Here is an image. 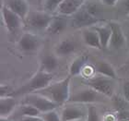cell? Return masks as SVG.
Wrapping results in <instances>:
<instances>
[{"label":"cell","instance_id":"obj_34","mask_svg":"<svg viewBox=\"0 0 129 121\" xmlns=\"http://www.w3.org/2000/svg\"><path fill=\"white\" fill-rule=\"evenodd\" d=\"M77 121H83V120H77Z\"/></svg>","mask_w":129,"mask_h":121},{"label":"cell","instance_id":"obj_25","mask_svg":"<svg viewBox=\"0 0 129 121\" xmlns=\"http://www.w3.org/2000/svg\"><path fill=\"white\" fill-rule=\"evenodd\" d=\"M42 117L44 119V121H62L61 116L56 110H53L47 113H43L41 115Z\"/></svg>","mask_w":129,"mask_h":121},{"label":"cell","instance_id":"obj_6","mask_svg":"<svg viewBox=\"0 0 129 121\" xmlns=\"http://www.w3.org/2000/svg\"><path fill=\"white\" fill-rule=\"evenodd\" d=\"M53 19L54 16L46 11H30L27 17L26 24L33 30H47Z\"/></svg>","mask_w":129,"mask_h":121},{"label":"cell","instance_id":"obj_10","mask_svg":"<svg viewBox=\"0 0 129 121\" xmlns=\"http://www.w3.org/2000/svg\"><path fill=\"white\" fill-rule=\"evenodd\" d=\"M109 25L112 29V37H111L110 46L115 50H120L124 47L126 43V39L124 34V32L122 30L121 25L118 22L110 21Z\"/></svg>","mask_w":129,"mask_h":121},{"label":"cell","instance_id":"obj_9","mask_svg":"<svg viewBox=\"0 0 129 121\" xmlns=\"http://www.w3.org/2000/svg\"><path fill=\"white\" fill-rule=\"evenodd\" d=\"M1 15L6 29L11 34H15L20 27L21 22H23L21 19L17 14L14 13L13 11H11L6 5H3L1 7Z\"/></svg>","mask_w":129,"mask_h":121},{"label":"cell","instance_id":"obj_11","mask_svg":"<svg viewBox=\"0 0 129 121\" xmlns=\"http://www.w3.org/2000/svg\"><path fill=\"white\" fill-rule=\"evenodd\" d=\"M6 6L11 11H13L14 13L17 14L21 19L23 23L26 24L27 17L30 12L27 0H8Z\"/></svg>","mask_w":129,"mask_h":121},{"label":"cell","instance_id":"obj_16","mask_svg":"<svg viewBox=\"0 0 129 121\" xmlns=\"http://www.w3.org/2000/svg\"><path fill=\"white\" fill-rule=\"evenodd\" d=\"M17 102L12 96H6L0 98V116L1 117H8L15 110Z\"/></svg>","mask_w":129,"mask_h":121},{"label":"cell","instance_id":"obj_35","mask_svg":"<svg viewBox=\"0 0 129 121\" xmlns=\"http://www.w3.org/2000/svg\"><path fill=\"white\" fill-rule=\"evenodd\" d=\"M39 1H40V0H39Z\"/></svg>","mask_w":129,"mask_h":121},{"label":"cell","instance_id":"obj_21","mask_svg":"<svg viewBox=\"0 0 129 121\" xmlns=\"http://www.w3.org/2000/svg\"><path fill=\"white\" fill-rule=\"evenodd\" d=\"M95 68H96L97 74H100V75H102L104 76V77L110 78L112 80H117L118 79V76H117L116 71L114 70L113 66L110 63H108V62L106 61L98 62Z\"/></svg>","mask_w":129,"mask_h":121},{"label":"cell","instance_id":"obj_1","mask_svg":"<svg viewBox=\"0 0 129 121\" xmlns=\"http://www.w3.org/2000/svg\"><path fill=\"white\" fill-rule=\"evenodd\" d=\"M71 76L68 75L61 81L51 83L45 89L38 91V93L47 97L53 102L59 105L67 104L70 98V82H71Z\"/></svg>","mask_w":129,"mask_h":121},{"label":"cell","instance_id":"obj_5","mask_svg":"<svg viewBox=\"0 0 129 121\" xmlns=\"http://www.w3.org/2000/svg\"><path fill=\"white\" fill-rule=\"evenodd\" d=\"M23 104H28L32 106H34L40 111L41 113H47L50 111L56 110V108L59 105L53 102L47 97L43 96L38 92H33V93L26 94L23 98Z\"/></svg>","mask_w":129,"mask_h":121},{"label":"cell","instance_id":"obj_26","mask_svg":"<svg viewBox=\"0 0 129 121\" xmlns=\"http://www.w3.org/2000/svg\"><path fill=\"white\" fill-rule=\"evenodd\" d=\"M13 93V90L9 85H8V84H1V86H0V96H11Z\"/></svg>","mask_w":129,"mask_h":121},{"label":"cell","instance_id":"obj_7","mask_svg":"<svg viewBox=\"0 0 129 121\" xmlns=\"http://www.w3.org/2000/svg\"><path fill=\"white\" fill-rule=\"evenodd\" d=\"M88 108L80 104H66L61 111L62 121H77L86 119Z\"/></svg>","mask_w":129,"mask_h":121},{"label":"cell","instance_id":"obj_4","mask_svg":"<svg viewBox=\"0 0 129 121\" xmlns=\"http://www.w3.org/2000/svg\"><path fill=\"white\" fill-rule=\"evenodd\" d=\"M113 81L110 78L104 77L102 75L97 74L94 75L93 77L89 79H87L86 81H84V84L87 85L88 87H90L92 89H94L100 93L103 94L106 97H113Z\"/></svg>","mask_w":129,"mask_h":121},{"label":"cell","instance_id":"obj_27","mask_svg":"<svg viewBox=\"0 0 129 121\" xmlns=\"http://www.w3.org/2000/svg\"><path fill=\"white\" fill-rule=\"evenodd\" d=\"M84 8H86L87 11H88L90 15H92V16L95 17V18H99L98 15H99V13H100V9H99V8L97 7V5H95L93 3H89V4L85 6Z\"/></svg>","mask_w":129,"mask_h":121},{"label":"cell","instance_id":"obj_30","mask_svg":"<svg viewBox=\"0 0 129 121\" xmlns=\"http://www.w3.org/2000/svg\"><path fill=\"white\" fill-rule=\"evenodd\" d=\"M102 2V4H104L106 6H109V7H113L115 6L118 2V0H101Z\"/></svg>","mask_w":129,"mask_h":121},{"label":"cell","instance_id":"obj_8","mask_svg":"<svg viewBox=\"0 0 129 121\" xmlns=\"http://www.w3.org/2000/svg\"><path fill=\"white\" fill-rule=\"evenodd\" d=\"M103 19L95 18L87 11L84 7L72 16V25L75 28H86L89 26H95Z\"/></svg>","mask_w":129,"mask_h":121},{"label":"cell","instance_id":"obj_32","mask_svg":"<svg viewBox=\"0 0 129 121\" xmlns=\"http://www.w3.org/2000/svg\"><path fill=\"white\" fill-rule=\"evenodd\" d=\"M0 121H13V120H10L8 117H1V118H0Z\"/></svg>","mask_w":129,"mask_h":121},{"label":"cell","instance_id":"obj_33","mask_svg":"<svg viewBox=\"0 0 129 121\" xmlns=\"http://www.w3.org/2000/svg\"><path fill=\"white\" fill-rule=\"evenodd\" d=\"M80 1H82V2H85V1H86V0H80Z\"/></svg>","mask_w":129,"mask_h":121},{"label":"cell","instance_id":"obj_13","mask_svg":"<svg viewBox=\"0 0 129 121\" xmlns=\"http://www.w3.org/2000/svg\"><path fill=\"white\" fill-rule=\"evenodd\" d=\"M83 4L80 0H64L56 11L61 16H73L83 7Z\"/></svg>","mask_w":129,"mask_h":121},{"label":"cell","instance_id":"obj_18","mask_svg":"<svg viewBox=\"0 0 129 121\" xmlns=\"http://www.w3.org/2000/svg\"><path fill=\"white\" fill-rule=\"evenodd\" d=\"M58 59L56 55L46 54L44 55L41 60V69L44 72L53 73L58 67Z\"/></svg>","mask_w":129,"mask_h":121},{"label":"cell","instance_id":"obj_3","mask_svg":"<svg viewBox=\"0 0 129 121\" xmlns=\"http://www.w3.org/2000/svg\"><path fill=\"white\" fill-rule=\"evenodd\" d=\"M103 94L100 93L90 87L81 88L78 91H74L68 100L67 104H80V105H93L98 103H102L105 101Z\"/></svg>","mask_w":129,"mask_h":121},{"label":"cell","instance_id":"obj_17","mask_svg":"<svg viewBox=\"0 0 129 121\" xmlns=\"http://www.w3.org/2000/svg\"><path fill=\"white\" fill-rule=\"evenodd\" d=\"M88 61H89L88 55H81L76 57L69 66V75L71 77H75L82 73V70L87 66Z\"/></svg>","mask_w":129,"mask_h":121},{"label":"cell","instance_id":"obj_24","mask_svg":"<svg viewBox=\"0 0 129 121\" xmlns=\"http://www.w3.org/2000/svg\"><path fill=\"white\" fill-rule=\"evenodd\" d=\"M87 108H88V113L85 121H100L99 113L95 105H87Z\"/></svg>","mask_w":129,"mask_h":121},{"label":"cell","instance_id":"obj_28","mask_svg":"<svg viewBox=\"0 0 129 121\" xmlns=\"http://www.w3.org/2000/svg\"><path fill=\"white\" fill-rule=\"evenodd\" d=\"M123 97L129 103V81H125L123 84Z\"/></svg>","mask_w":129,"mask_h":121},{"label":"cell","instance_id":"obj_12","mask_svg":"<svg viewBox=\"0 0 129 121\" xmlns=\"http://www.w3.org/2000/svg\"><path fill=\"white\" fill-rule=\"evenodd\" d=\"M39 46V38L32 32H25L19 40V49L26 53L35 51Z\"/></svg>","mask_w":129,"mask_h":121},{"label":"cell","instance_id":"obj_29","mask_svg":"<svg viewBox=\"0 0 129 121\" xmlns=\"http://www.w3.org/2000/svg\"><path fill=\"white\" fill-rule=\"evenodd\" d=\"M21 121H44L42 116H23Z\"/></svg>","mask_w":129,"mask_h":121},{"label":"cell","instance_id":"obj_20","mask_svg":"<svg viewBox=\"0 0 129 121\" xmlns=\"http://www.w3.org/2000/svg\"><path fill=\"white\" fill-rule=\"evenodd\" d=\"M77 48L74 41L70 39H64L55 47V55L57 57H67L74 53Z\"/></svg>","mask_w":129,"mask_h":121},{"label":"cell","instance_id":"obj_14","mask_svg":"<svg viewBox=\"0 0 129 121\" xmlns=\"http://www.w3.org/2000/svg\"><path fill=\"white\" fill-rule=\"evenodd\" d=\"M82 39L85 44L92 48L98 49V50H102V44L100 37L96 31L93 28H85L82 31Z\"/></svg>","mask_w":129,"mask_h":121},{"label":"cell","instance_id":"obj_22","mask_svg":"<svg viewBox=\"0 0 129 121\" xmlns=\"http://www.w3.org/2000/svg\"><path fill=\"white\" fill-rule=\"evenodd\" d=\"M19 112L22 115V117L23 116H38L42 115V113L37 108L28 104H23L19 108Z\"/></svg>","mask_w":129,"mask_h":121},{"label":"cell","instance_id":"obj_23","mask_svg":"<svg viewBox=\"0 0 129 121\" xmlns=\"http://www.w3.org/2000/svg\"><path fill=\"white\" fill-rule=\"evenodd\" d=\"M64 0H44V4H43V8L44 11L48 12L51 14L52 12L57 10V8L61 5V3Z\"/></svg>","mask_w":129,"mask_h":121},{"label":"cell","instance_id":"obj_31","mask_svg":"<svg viewBox=\"0 0 129 121\" xmlns=\"http://www.w3.org/2000/svg\"><path fill=\"white\" fill-rule=\"evenodd\" d=\"M122 7H123V9L124 10V13L129 14V0H123Z\"/></svg>","mask_w":129,"mask_h":121},{"label":"cell","instance_id":"obj_15","mask_svg":"<svg viewBox=\"0 0 129 121\" xmlns=\"http://www.w3.org/2000/svg\"><path fill=\"white\" fill-rule=\"evenodd\" d=\"M92 28L96 31L98 35H99L102 50H104V49L107 48L108 46H110L111 37H112V29H111V26L109 25V23L107 25L97 24Z\"/></svg>","mask_w":129,"mask_h":121},{"label":"cell","instance_id":"obj_36","mask_svg":"<svg viewBox=\"0 0 129 121\" xmlns=\"http://www.w3.org/2000/svg\"><path fill=\"white\" fill-rule=\"evenodd\" d=\"M40 1H41V0H40Z\"/></svg>","mask_w":129,"mask_h":121},{"label":"cell","instance_id":"obj_2","mask_svg":"<svg viewBox=\"0 0 129 121\" xmlns=\"http://www.w3.org/2000/svg\"><path fill=\"white\" fill-rule=\"evenodd\" d=\"M53 79H54L53 73H47L43 70H39L34 76H32L27 83L23 85L19 90L14 91L13 94L24 93L26 95L28 93L38 92L48 87L52 83Z\"/></svg>","mask_w":129,"mask_h":121},{"label":"cell","instance_id":"obj_19","mask_svg":"<svg viewBox=\"0 0 129 121\" xmlns=\"http://www.w3.org/2000/svg\"><path fill=\"white\" fill-rule=\"evenodd\" d=\"M67 26V19H66V16H54V19L46 32L50 34H59L66 30Z\"/></svg>","mask_w":129,"mask_h":121}]
</instances>
